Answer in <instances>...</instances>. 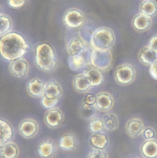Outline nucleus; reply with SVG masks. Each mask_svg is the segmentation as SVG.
<instances>
[{
    "label": "nucleus",
    "mask_w": 157,
    "mask_h": 158,
    "mask_svg": "<svg viewBox=\"0 0 157 158\" xmlns=\"http://www.w3.org/2000/svg\"><path fill=\"white\" fill-rule=\"evenodd\" d=\"M29 45L21 34L11 31L1 37L0 53L7 61H14L23 57L27 52Z\"/></svg>",
    "instance_id": "f257e3e1"
},
{
    "label": "nucleus",
    "mask_w": 157,
    "mask_h": 158,
    "mask_svg": "<svg viewBox=\"0 0 157 158\" xmlns=\"http://www.w3.org/2000/svg\"><path fill=\"white\" fill-rule=\"evenodd\" d=\"M35 61L37 67L44 72H51L57 66V58L53 48L45 43L36 47Z\"/></svg>",
    "instance_id": "f03ea898"
},
{
    "label": "nucleus",
    "mask_w": 157,
    "mask_h": 158,
    "mask_svg": "<svg viewBox=\"0 0 157 158\" xmlns=\"http://www.w3.org/2000/svg\"><path fill=\"white\" fill-rule=\"evenodd\" d=\"M116 40L113 30L108 27H100L92 32L90 44L93 49L110 50L115 44Z\"/></svg>",
    "instance_id": "7ed1b4c3"
},
{
    "label": "nucleus",
    "mask_w": 157,
    "mask_h": 158,
    "mask_svg": "<svg viewBox=\"0 0 157 158\" xmlns=\"http://www.w3.org/2000/svg\"><path fill=\"white\" fill-rule=\"evenodd\" d=\"M112 55L111 50L93 49L90 52V64L101 71L109 70L112 64Z\"/></svg>",
    "instance_id": "20e7f679"
},
{
    "label": "nucleus",
    "mask_w": 157,
    "mask_h": 158,
    "mask_svg": "<svg viewBox=\"0 0 157 158\" xmlns=\"http://www.w3.org/2000/svg\"><path fill=\"white\" fill-rule=\"evenodd\" d=\"M136 70L132 64L124 63L118 66L114 73L115 81L120 85L126 86L132 83L136 78Z\"/></svg>",
    "instance_id": "39448f33"
},
{
    "label": "nucleus",
    "mask_w": 157,
    "mask_h": 158,
    "mask_svg": "<svg viewBox=\"0 0 157 158\" xmlns=\"http://www.w3.org/2000/svg\"><path fill=\"white\" fill-rule=\"evenodd\" d=\"M63 20L66 27L70 28L77 29L84 26L85 21V16L80 9L72 8L65 13Z\"/></svg>",
    "instance_id": "423d86ee"
},
{
    "label": "nucleus",
    "mask_w": 157,
    "mask_h": 158,
    "mask_svg": "<svg viewBox=\"0 0 157 158\" xmlns=\"http://www.w3.org/2000/svg\"><path fill=\"white\" fill-rule=\"evenodd\" d=\"M64 120L63 112L57 107L48 109L43 117L44 123L51 129L60 128L63 123Z\"/></svg>",
    "instance_id": "0eeeda50"
},
{
    "label": "nucleus",
    "mask_w": 157,
    "mask_h": 158,
    "mask_svg": "<svg viewBox=\"0 0 157 158\" xmlns=\"http://www.w3.org/2000/svg\"><path fill=\"white\" fill-rule=\"evenodd\" d=\"M18 133L26 139H31L36 136L39 131L37 122L32 118H26L22 120L18 126Z\"/></svg>",
    "instance_id": "6e6552de"
},
{
    "label": "nucleus",
    "mask_w": 157,
    "mask_h": 158,
    "mask_svg": "<svg viewBox=\"0 0 157 158\" xmlns=\"http://www.w3.org/2000/svg\"><path fill=\"white\" fill-rule=\"evenodd\" d=\"M9 70L11 75L18 78H24L28 75L29 64L23 57L10 62Z\"/></svg>",
    "instance_id": "1a4fd4ad"
},
{
    "label": "nucleus",
    "mask_w": 157,
    "mask_h": 158,
    "mask_svg": "<svg viewBox=\"0 0 157 158\" xmlns=\"http://www.w3.org/2000/svg\"><path fill=\"white\" fill-rule=\"evenodd\" d=\"M96 96V100L95 105L98 110L107 112L112 109L114 106V99L110 93L102 91L97 94Z\"/></svg>",
    "instance_id": "9d476101"
},
{
    "label": "nucleus",
    "mask_w": 157,
    "mask_h": 158,
    "mask_svg": "<svg viewBox=\"0 0 157 158\" xmlns=\"http://www.w3.org/2000/svg\"><path fill=\"white\" fill-rule=\"evenodd\" d=\"M56 143L50 138L44 139L38 147L37 152L41 158H53L58 153Z\"/></svg>",
    "instance_id": "9b49d317"
},
{
    "label": "nucleus",
    "mask_w": 157,
    "mask_h": 158,
    "mask_svg": "<svg viewBox=\"0 0 157 158\" xmlns=\"http://www.w3.org/2000/svg\"><path fill=\"white\" fill-rule=\"evenodd\" d=\"M59 148L66 152H72L76 150L79 146L77 136L73 133L64 134L59 140Z\"/></svg>",
    "instance_id": "f8f14e48"
},
{
    "label": "nucleus",
    "mask_w": 157,
    "mask_h": 158,
    "mask_svg": "<svg viewBox=\"0 0 157 158\" xmlns=\"http://www.w3.org/2000/svg\"><path fill=\"white\" fill-rule=\"evenodd\" d=\"M132 26L137 32L143 33L149 30L153 25L152 18L139 13L136 14L132 20Z\"/></svg>",
    "instance_id": "ddd939ff"
},
{
    "label": "nucleus",
    "mask_w": 157,
    "mask_h": 158,
    "mask_svg": "<svg viewBox=\"0 0 157 158\" xmlns=\"http://www.w3.org/2000/svg\"><path fill=\"white\" fill-rule=\"evenodd\" d=\"M88 52L79 55L69 56L68 64L69 68L73 71H78L90 64V56L88 57L87 55Z\"/></svg>",
    "instance_id": "4468645a"
},
{
    "label": "nucleus",
    "mask_w": 157,
    "mask_h": 158,
    "mask_svg": "<svg viewBox=\"0 0 157 158\" xmlns=\"http://www.w3.org/2000/svg\"><path fill=\"white\" fill-rule=\"evenodd\" d=\"M66 48L69 56L79 55L88 51L86 43L80 37L72 38L67 43Z\"/></svg>",
    "instance_id": "2eb2a0df"
},
{
    "label": "nucleus",
    "mask_w": 157,
    "mask_h": 158,
    "mask_svg": "<svg viewBox=\"0 0 157 158\" xmlns=\"http://www.w3.org/2000/svg\"><path fill=\"white\" fill-rule=\"evenodd\" d=\"M62 95V88L57 81L51 79L45 83L44 96L50 99H60Z\"/></svg>",
    "instance_id": "dca6fc26"
},
{
    "label": "nucleus",
    "mask_w": 157,
    "mask_h": 158,
    "mask_svg": "<svg viewBox=\"0 0 157 158\" xmlns=\"http://www.w3.org/2000/svg\"><path fill=\"white\" fill-rule=\"evenodd\" d=\"M145 127L143 120L140 118H133L129 119L125 124L126 133L131 137H135L142 135Z\"/></svg>",
    "instance_id": "f3484780"
},
{
    "label": "nucleus",
    "mask_w": 157,
    "mask_h": 158,
    "mask_svg": "<svg viewBox=\"0 0 157 158\" xmlns=\"http://www.w3.org/2000/svg\"><path fill=\"white\" fill-rule=\"evenodd\" d=\"M45 83L38 78L30 79L26 85L28 94L34 98H41L44 95Z\"/></svg>",
    "instance_id": "a211bd4d"
},
{
    "label": "nucleus",
    "mask_w": 157,
    "mask_h": 158,
    "mask_svg": "<svg viewBox=\"0 0 157 158\" xmlns=\"http://www.w3.org/2000/svg\"><path fill=\"white\" fill-rule=\"evenodd\" d=\"M109 143V136L103 131L92 134L89 139V145L95 149L106 150Z\"/></svg>",
    "instance_id": "6ab92c4d"
},
{
    "label": "nucleus",
    "mask_w": 157,
    "mask_h": 158,
    "mask_svg": "<svg viewBox=\"0 0 157 158\" xmlns=\"http://www.w3.org/2000/svg\"><path fill=\"white\" fill-rule=\"evenodd\" d=\"M73 84L75 90L81 94L87 93L93 87L89 79L84 72L74 77Z\"/></svg>",
    "instance_id": "aec40b11"
},
{
    "label": "nucleus",
    "mask_w": 157,
    "mask_h": 158,
    "mask_svg": "<svg viewBox=\"0 0 157 158\" xmlns=\"http://www.w3.org/2000/svg\"><path fill=\"white\" fill-rule=\"evenodd\" d=\"M138 58L141 64L149 67L157 60V53L148 45H146L139 51Z\"/></svg>",
    "instance_id": "412c9836"
},
{
    "label": "nucleus",
    "mask_w": 157,
    "mask_h": 158,
    "mask_svg": "<svg viewBox=\"0 0 157 158\" xmlns=\"http://www.w3.org/2000/svg\"><path fill=\"white\" fill-rule=\"evenodd\" d=\"M0 147L12 142L14 131L12 125L7 121L1 119L0 120Z\"/></svg>",
    "instance_id": "4be33fe9"
},
{
    "label": "nucleus",
    "mask_w": 157,
    "mask_h": 158,
    "mask_svg": "<svg viewBox=\"0 0 157 158\" xmlns=\"http://www.w3.org/2000/svg\"><path fill=\"white\" fill-rule=\"evenodd\" d=\"M140 151L144 158H157V140H146L141 145Z\"/></svg>",
    "instance_id": "5701e85b"
},
{
    "label": "nucleus",
    "mask_w": 157,
    "mask_h": 158,
    "mask_svg": "<svg viewBox=\"0 0 157 158\" xmlns=\"http://www.w3.org/2000/svg\"><path fill=\"white\" fill-rule=\"evenodd\" d=\"M20 154L19 147L16 143L10 142L0 148L1 158H18Z\"/></svg>",
    "instance_id": "b1692460"
},
{
    "label": "nucleus",
    "mask_w": 157,
    "mask_h": 158,
    "mask_svg": "<svg viewBox=\"0 0 157 158\" xmlns=\"http://www.w3.org/2000/svg\"><path fill=\"white\" fill-rule=\"evenodd\" d=\"M140 13L153 18L157 15V2L155 0H144L139 6Z\"/></svg>",
    "instance_id": "393cba45"
},
{
    "label": "nucleus",
    "mask_w": 157,
    "mask_h": 158,
    "mask_svg": "<svg viewBox=\"0 0 157 158\" xmlns=\"http://www.w3.org/2000/svg\"><path fill=\"white\" fill-rule=\"evenodd\" d=\"M105 129L109 131H113L118 129L120 124L118 116L113 112H108L102 118Z\"/></svg>",
    "instance_id": "a878e982"
},
{
    "label": "nucleus",
    "mask_w": 157,
    "mask_h": 158,
    "mask_svg": "<svg viewBox=\"0 0 157 158\" xmlns=\"http://www.w3.org/2000/svg\"><path fill=\"white\" fill-rule=\"evenodd\" d=\"M83 72L89 79L93 87L100 85L104 80V76L101 71L92 67L88 69H85Z\"/></svg>",
    "instance_id": "bb28decb"
},
{
    "label": "nucleus",
    "mask_w": 157,
    "mask_h": 158,
    "mask_svg": "<svg viewBox=\"0 0 157 158\" xmlns=\"http://www.w3.org/2000/svg\"><path fill=\"white\" fill-rule=\"evenodd\" d=\"M97 110L95 105H88L83 101L79 107V114L82 118L89 121L96 117Z\"/></svg>",
    "instance_id": "cd10ccee"
},
{
    "label": "nucleus",
    "mask_w": 157,
    "mask_h": 158,
    "mask_svg": "<svg viewBox=\"0 0 157 158\" xmlns=\"http://www.w3.org/2000/svg\"><path fill=\"white\" fill-rule=\"evenodd\" d=\"M13 22L8 15L1 13L0 15V36H2L12 31Z\"/></svg>",
    "instance_id": "c85d7f7f"
},
{
    "label": "nucleus",
    "mask_w": 157,
    "mask_h": 158,
    "mask_svg": "<svg viewBox=\"0 0 157 158\" xmlns=\"http://www.w3.org/2000/svg\"><path fill=\"white\" fill-rule=\"evenodd\" d=\"M88 128L92 134L103 131L105 129L103 120L100 118L95 117L90 120L88 122Z\"/></svg>",
    "instance_id": "c756f323"
},
{
    "label": "nucleus",
    "mask_w": 157,
    "mask_h": 158,
    "mask_svg": "<svg viewBox=\"0 0 157 158\" xmlns=\"http://www.w3.org/2000/svg\"><path fill=\"white\" fill-rule=\"evenodd\" d=\"M86 158H109L108 154L106 150L92 148Z\"/></svg>",
    "instance_id": "7c9ffc66"
},
{
    "label": "nucleus",
    "mask_w": 157,
    "mask_h": 158,
    "mask_svg": "<svg viewBox=\"0 0 157 158\" xmlns=\"http://www.w3.org/2000/svg\"><path fill=\"white\" fill-rule=\"evenodd\" d=\"M60 99H50L43 96L41 98V104L42 106L47 109L54 107L58 104Z\"/></svg>",
    "instance_id": "2f4dec72"
},
{
    "label": "nucleus",
    "mask_w": 157,
    "mask_h": 158,
    "mask_svg": "<svg viewBox=\"0 0 157 158\" xmlns=\"http://www.w3.org/2000/svg\"><path fill=\"white\" fill-rule=\"evenodd\" d=\"M142 135L146 140H150L154 139L156 135V132L154 128L152 127H145Z\"/></svg>",
    "instance_id": "473e14b6"
},
{
    "label": "nucleus",
    "mask_w": 157,
    "mask_h": 158,
    "mask_svg": "<svg viewBox=\"0 0 157 158\" xmlns=\"http://www.w3.org/2000/svg\"><path fill=\"white\" fill-rule=\"evenodd\" d=\"M28 0H7L8 6L14 9H18L23 7Z\"/></svg>",
    "instance_id": "72a5a7b5"
},
{
    "label": "nucleus",
    "mask_w": 157,
    "mask_h": 158,
    "mask_svg": "<svg viewBox=\"0 0 157 158\" xmlns=\"http://www.w3.org/2000/svg\"><path fill=\"white\" fill-rule=\"evenodd\" d=\"M149 73L152 78L157 81V60L149 66Z\"/></svg>",
    "instance_id": "f704fd0d"
},
{
    "label": "nucleus",
    "mask_w": 157,
    "mask_h": 158,
    "mask_svg": "<svg viewBox=\"0 0 157 158\" xmlns=\"http://www.w3.org/2000/svg\"><path fill=\"white\" fill-rule=\"evenodd\" d=\"M96 100V96L93 94H87L84 98V102L90 105H95Z\"/></svg>",
    "instance_id": "c9c22d12"
},
{
    "label": "nucleus",
    "mask_w": 157,
    "mask_h": 158,
    "mask_svg": "<svg viewBox=\"0 0 157 158\" xmlns=\"http://www.w3.org/2000/svg\"><path fill=\"white\" fill-rule=\"evenodd\" d=\"M148 45L157 53V34L153 35L148 41Z\"/></svg>",
    "instance_id": "e433bc0d"
},
{
    "label": "nucleus",
    "mask_w": 157,
    "mask_h": 158,
    "mask_svg": "<svg viewBox=\"0 0 157 158\" xmlns=\"http://www.w3.org/2000/svg\"><path fill=\"white\" fill-rule=\"evenodd\" d=\"M142 1H144V0H142Z\"/></svg>",
    "instance_id": "4c0bfd02"
},
{
    "label": "nucleus",
    "mask_w": 157,
    "mask_h": 158,
    "mask_svg": "<svg viewBox=\"0 0 157 158\" xmlns=\"http://www.w3.org/2000/svg\"></svg>",
    "instance_id": "58836bf2"
}]
</instances>
